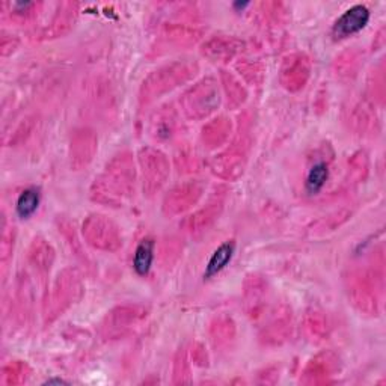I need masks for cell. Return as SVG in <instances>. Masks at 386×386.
<instances>
[{"label": "cell", "mask_w": 386, "mask_h": 386, "mask_svg": "<svg viewBox=\"0 0 386 386\" xmlns=\"http://www.w3.org/2000/svg\"><path fill=\"white\" fill-rule=\"evenodd\" d=\"M136 317L138 313H134L133 310H125V308H120L118 311H113L110 317H108L109 324L106 326L109 329V335H113L115 331H117V335H120V329H127Z\"/></svg>", "instance_id": "9a60e30c"}, {"label": "cell", "mask_w": 386, "mask_h": 386, "mask_svg": "<svg viewBox=\"0 0 386 386\" xmlns=\"http://www.w3.org/2000/svg\"><path fill=\"white\" fill-rule=\"evenodd\" d=\"M327 178H329V166H327L326 162H317L311 166L310 172H308V177L305 181V187L306 192L310 195H315V193L320 192Z\"/></svg>", "instance_id": "4fadbf2b"}, {"label": "cell", "mask_w": 386, "mask_h": 386, "mask_svg": "<svg viewBox=\"0 0 386 386\" xmlns=\"http://www.w3.org/2000/svg\"><path fill=\"white\" fill-rule=\"evenodd\" d=\"M234 249H236V245L233 243V241H227V243L220 245L215 250V254L211 255L204 276L207 279L213 278L215 275H217L220 272V270H224L228 266V263L231 262V258H233Z\"/></svg>", "instance_id": "8fae6325"}, {"label": "cell", "mask_w": 386, "mask_h": 386, "mask_svg": "<svg viewBox=\"0 0 386 386\" xmlns=\"http://www.w3.org/2000/svg\"><path fill=\"white\" fill-rule=\"evenodd\" d=\"M370 20V11L362 5H356L338 18L332 27V34L336 40L347 38L353 34H358Z\"/></svg>", "instance_id": "8992f818"}, {"label": "cell", "mask_w": 386, "mask_h": 386, "mask_svg": "<svg viewBox=\"0 0 386 386\" xmlns=\"http://www.w3.org/2000/svg\"><path fill=\"white\" fill-rule=\"evenodd\" d=\"M83 234L94 248L115 250L122 245L118 227L104 216H91L83 225Z\"/></svg>", "instance_id": "7a4b0ae2"}, {"label": "cell", "mask_w": 386, "mask_h": 386, "mask_svg": "<svg viewBox=\"0 0 386 386\" xmlns=\"http://www.w3.org/2000/svg\"><path fill=\"white\" fill-rule=\"evenodd\" d=\"M216 206H217V202H216V204H211V207H207L206 210L199 211L196 216H193L192 217V225L195 224L196 228H204V227L207 228V225L210 224V222L216 217Z\"/></svg>", "instance_id": "d6986e66"}, {"label": "cell", "mask_w": 386, "mask_h": 386, "mask_svg": "<svg viewBox=\"0 0 386 386\" xmlns=\"http://www.w3.org/2000/svg\"><path fill=\"white\" fill-rule=\"evenodd\" d=\"M77 292H79V285H77V279L73 273L59 276L53 293V303L50 308L55 313L62 311L66 305L71 303V299H74V294Z\"/></svg>", "instance_id": "9c48e42d"}, {"label": "cell", "mask_w": 386, "mask_h": 386, "mask_svg": "<svg viewBox=\"0 0 386 386\" xmlns=\"http://www.w3.org/2000/svg\"><path fill=\"white\" fill-rule=\"evenodd\" d=\"M134 185V168L131 160L125 156L115 159L99 183H95V195L100 201L117 204L124 196L130 195Z\"/></svg>", "instance_id": "6da1fadb"}, {"label": "cell", "mask_w": 386, "mask_h": 386, "mask_svg": "<svg viewBox=\"0 0 386 386\" xmlns=\"http://www.w3.org/2000/svg\"><path fill=\"white\" fill-rule=\"evenodd\" d=\"M156 118H152V125H154V134H156L157 138H169L172 134L173 127H176V120L172 118V112H159L154 115Z\"/></svg>", "instance_id": "e0dca14e"}, {"label": "cell", "mask_w": 386, "mask_h": 386, "mask_svg": "<svg viewBox=\"0 0 386 386\" xmlns=\"http://www.w3.org/2000/svg\"><path fill=\"white\" fill-rule=\"evenodd\" d=\"M27 366L22 362L9 364L3 369V382L6 385H20L27 379Z\"/></svg>", "instance_id": "ac0fdd59"}, {"label": "cell", "mask_w": 386, "mask_h": 386, "mask_svg": "<svg viewBox=\"0 0 386 386\" xmlns=\"http://www.w3.org/2000/svg\"><path fill=\"white\" fill-rule=\"evenodd\" d=\"M201 186H198L196 183H190V185H183L173 189L166 201H165V208L171 213H181L186 208L190 207V204L198 201L201 196Z\"/></svg>", "instance_id": "52a82bcc"}, {"label": "cell", "mask_w": 386, "mask_h": 386, "mask_svg": "<svg viewBox=\"0 0 386 386\" xmlns=\"http://www.w3.org/2000/svg\"><path fill=\"white\" fill-rule=\"evenodd\" d=\"M96 148V139L88 130H82L76 134L71 142V163L76 168H82L91 162Z\"/></svg>", "instance_id": "ba28073f"}, {"label": "cell", "mask_w": 386, "mask_h": 386, "mask_svg": "<svg viewBox=\"0 0 386 386\" xmlns=\"http://www.w3.org/2000/svg\"><path fill=\"white\" fill-rule=\"evenodd\" d=\"M189 74L190 71L186 69V65H180L178 69L177 65L166 66V69L154 73L147 80V83H143V90L147 95L156 96L168 90H172L180 80L187 79Z\"/></svg>", "instance_id": "5b68a950"}, {"label": "cell", "mask_w": 386, "mask_h": 386, "mask_svg": "<svg viewBox=\"0 0 386 386\" xmlns=\"http://www.w3.org/2000/svg\"><path fill=\"white\" fill-rule=\"evenodd\" d=\"M139 162L143 173V189L148 193H154L165 185L168 178V160L160 151L147 148L141 151Z\"/></svg>", "instance_id": "3957f363"}, {"label": "cell", "mask_w": 386, "mask_h": 386, "mask_svg": "<svg viewBox=\"0 0 386 386\" xmlns=\"http://www.w3.org/2000/svg\"><path fill=\"white\" fill-rule=\"evenodd\" d=\"M152 262H154V241L147 238L141 241L136 252H134L133 267L136 270L138 275L145 276L150 272Z\"/></svg>", "instance_id": "7c38bea8"}, {"label": "cell", "mask_w": 386, "mask_h": 386, "mask_svg": "<svg viewBox=\"0 0 386 386\" xmlns=\"http://www.w3.org/2000/svg\"><path fill=\"white\" fill-rule=\"evenodd\" d=\"M284 74V82L285 86L290 90H296L303 86L306 77H308V64L303 59L302 56H297L296 59H292V62H288L287 69L283 71Z\"/></svg>", "instance_id": "30bf717a"}, {"label": "cell", "mask_w": 386, "mask_h": 386, "mask_svg": "<svg viewBox=\"0 0 386 386\" xmlns=\"http://www.w3.org/2000/svg\"><path fill=\"white\" fill-rule=\"evenodd\" d=\"M219 104V94L211 80L201 82L185 95V110L192 118H202Z\"/></svg>", "instance_id": "277c9868"}, {"label": "cell", "mask_w": 386, "mask_h": 386, "mask_svg": "<svg viewBox=\"0 0 386 386\" xmlns=\"http://www.w3.org/2000/svg\"><path fill=\"white\" fill-rule=\"evenodd\" d=\"M38 204H40V192H38L36 189L24 190L17 201L18 216L23 219L32 216L38 208Z\"/></svg>", "instance_id": "5bb4252c"}, {"label": "cell", "mask_w": 386, "mask_h": 386, "mask_svg": "<svg viewBox=\"0 0 386 386\" xmlns=\"http://www.w3.org/2000/svg\"><path fill=\"white\" fill-rule=\"evenodd\" d=\"M31 262L40 269V270H47L50 269L52 259H53V252L50 246H47L45 243H41L40 240H35L34 245L31 248Z\"/></svg>", "instance_id": "2e32d148"}]
</instances>
